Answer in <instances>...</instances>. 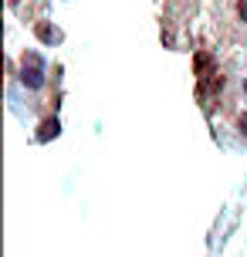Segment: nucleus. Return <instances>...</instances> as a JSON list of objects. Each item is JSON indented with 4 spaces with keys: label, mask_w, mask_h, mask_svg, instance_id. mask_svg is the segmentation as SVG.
<instances>
[{
    "label": "nucleus",
    "mask_w": 247,
    "mask_h": 257,
    "mask_svg": "<svg viewBox=\"0 0 247 257\" xmlns=\"http://www.w3.org/2000/svg\"><path fill=\"white\" fill-rule=\"evenodd\" d=\"M210 68V54H196V71H200V75H203V71H207Z\"/></svg>",
    "instance_id": "20e7f679"
},
{
    "label": "nucleus",
    "mask_w": 247,
    "mask_h": 257,
    "mask_svg": "<svg viewBox=\"0 0 247 257\" xmlns=\"http://www.w3.org/2000/svg\"><path fill=\"white\" fill-rule=\"evenodd\" d=\"M237 125H240V136H247V112L240 115V122H237Z\"/></svg>",
    "instance_id": "423d86ee"
},
{
    "label": "nucleus",
    "mask_w": 247,
    "mask_h": 257,
    "mask_svg": "<svg viewBox=\"0 0 247 257\" xmlns=\"http://www.w3.org/2000/svg\"><path fill=\"white\" fill-rule=\"evenodd\" d=\"M244 91H247V81H244Z\"/></svg>",
    "instance_id": "0eeeda50"
},
{
    "label": "nucleus",
    "mask_w": 247,
    "mask_h": 257,
    "mask_svg": "<svg viewBox=\"0 0 247 257\" xmlns=\"http://www.w3.org/2000/svg\"><path fill=\"white\" fill-rule=\"evenodd\" d=\"M34 34H38L44 44H58V41H61V31H54L51 24H38V27H34Z\"/></svg>",
    "instance_id": "7ed1b4c3"
},
{
    "label": "nucleus",
    "mask_w": 247,
    "mask_h": 257,
    "mask_svg": "<svg viewBox=\"0 0 247 257\" xmlns=\"http://www.w3.org/2000/svg\"><path fill=\"white\" fill-rule=\"evenodd\" d=\"M21 81H24L27 88H41L44 85V61H41L38 51L24 54V68H21Z\"/></svg>",
    "instance_id": "f257e3e1"
},
{
    "label": "nucleus",
    "mask_w": 247,
    "mask_h": 257,
    "mask_svg": "<svg viewBox=\"0 0 247 257\" xmlns=\"http://www.w3.org/2000/svg\"><path fill=\"white\" fill-rule=\"evenodd\" d=\"M237 14H240V17L247 21V0H240V4H237Z\"/></svg>",
    "instance_id": "39448f33"
},
{
    "label": "nucleus",
    "mask_w": 247,
    "mask_h": 257,
    "mask_svg": "<svg viewBox=\"0 0 247 257\" xmlns=\"http://www.w3.org/2000/svg\"><path fill=\"white\" fill-rule=\"evenodd\" d=\"M58 136H61V122H58V118H44L41 128H38V142H51V139H58Z\"/></svg>",
    "instance_id": "f03ea898"
}]
</instances>
